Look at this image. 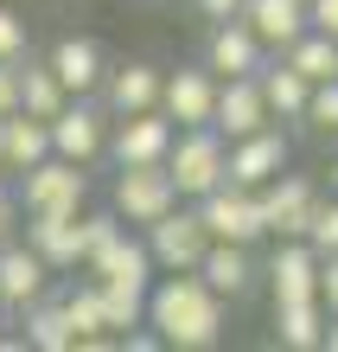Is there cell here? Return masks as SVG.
Returning a JSON list of instances; mask_svg holds the SVG:
<instances>
[{
  "instance_id": "83f0119b",
  "label": "cell",
  "mask_w": 338,
  "mask_h": 352,
  "mask_svg": "<svg viewBox=\"0 0 338 352\" xmlns=\"http://www.w3.org/2000/svg\"><path fill=\"white\" fill-rule=\"evenodd\" d=\"M300 129H306L313 141H338V77H326V84H313V90H306Z\"/></svg>"
},
{
  "instance_id": "7c38bea8",
  "label": "cell",
  "mask_w": 338,
  "mask_h": 352,
  "mask_svg": "<svg viewBox=\"0 0 338 352\" xmlns=\"http://www.w3.org/2000/svg\"><path fill=\"white\" fill-rule=\"evenodd\" d=\"M19 237L45 256L51 276H71L83 269V231H77V212H19Z\"/></svg>"
},
{
  "instance_id": "74e56055",
  "label": "cell",
  "mask_w": 338,
  "mask_h": 352,
  "mask_svg": "<svg viewBox=\"0 0 338 352\" xmlns=\"http://www.w3.org/2000/svg\"><path fill=\"white\" fill-rule=\"evenodd\" d=\"M326 352H338V320H326Z\"/></svg>"
},
{
  "instance_id": "277c9868",
  "label": "cell",
  "mask_w": 338,
  "mask_h": 352,
  "mask_svg": "<svg viewBox=\"0 0 338 352\" xmlns=\"http://www.w3.org/2000/svg\"><path fill=\"white\" fill-rule=\"evenodd\" d=\"M256 199H262L268 237H306V231H313V212H319V199H326V186L313 179V173L281 167L268 186H256Z\"/></svg>"
},
{
  "instance_id": "d6986e66",
  "label": "cell",
  "mask_w": 338,
  "mask_h": 352,
  "mask_svg": "<svg viewBox=\"0 0 338 352\" xmlns=\"http://www.w3.org/2000/svg\"><path fill=\"white\" fill-rule=\"evenodd\" d=\"M45 65L58 71V84H64L71 96H96L102 71H109V52H102L96 38H77V32H64V38H58V45L45 52Z\"/></svg>"
},
{
  "instance_id": "e0dca14e",
  "label": "cell",
  "mask_w": 338,
  "mask_h": 352,
  "mask_svg": "<svg viewBox=\"0 0 338 352\" xmlns=\"http://www.w3.org/2000/svg\"><path fill=\"white\" fill-rule=\"evenodd\" d=\"M268 122V102H262V84L256 77H217V102H210V129L224 141L237 135H256Z\"/></svg>"
},
{
  "instance_id": "cb8c5ba5",
  "label": "cell",
  "mask_w": 338,
  "mask_h": 352,
  "mask_svg": "<svg viewBox=\"0 0 338 352\" xmlns=\"http://www.w3.org/2000/svg\"><path fill=\"white\" fill-rule=\"evenodd\" d=\"M19 346H32V352H71L77 333H71V320H64V301H51V295H38L32 307H19Z\"/></svg>"
},
{
  "instance_id": "603a6c76",
  "label": "cell",
  "mask_w": 338,
  "mask_h": 352,
  "mask_svg": "<svg viewBox=\"0 0 338 352\" xmlns=\"http://www.w3.org/2000/svg\"><path fill=\"white\" fill-rule=\"evenodd\" d=\"M243 19L256 26V38L268 52H281L287 38L306 32V0H243Z\"/></svg>"
},
{
  "instance_id": "1f68e13d",
  "label": "cell",
  "mask_w": 338,
  "mask_h": 352,
  "mask_svg": "<svg viewBox=\"0 0 338 352\" xmlns=\"http://www.w3.org/2000/svg\"><path fill=\"white\" fill-rule=\"evenodd\" d=\"M319 307L338 320V250H326V256H319Z\"/></svg>"
},
{
  "instance_id": "52a82bcc",
  "label": "cell",
  "mask_w": 338,
  "mask_h": 352,
  "mask_svg": "<svg viewBox=\"0 0 338 352\" xmlns=\"http://www.w3.org/2000/svg\"><path fill=\"white\" fill-rule=\"evenodd\" d=\"M198 205V218H204V231L217 237V243H262L268 237V224H262V199H256V186H237V179H224V186H210Z\"/></svg>"
},
{
  "instance_id": "30bf717a",
  "label": "cell",
  "mask_w": 338,
  "mask_h": 352,
  "mask_svg": "<svg viewBox=\"0 0 338 352\" xmlns=\"http://www.w3.org/2000/svg\"><path fill=\"white\" fill-rule=\"evenodd\" d=\"M166 148H173V122H166L160 109H141V116H115L109 122V154L115 167H154V160H166Z\"/></svg>"
},
{
  "instance_id": "484cf974",
  "label": "cell",
  "mask_w": 338,
  "mask_h": 352,
  "mask_svg": "<svg viewBox=\"0 0 338 352\" xmlns=\"http://www.w3.org/2000/svg\"><path fill=\"white\" fill-rule=\"evenodd\" d=\"M64 84H58V71L45 65V58H19V109H26V116H38V122H51L58 109H64Z\"/></svg>"
},
{
  "instance_id": "4dcf8cb0",
  "label": "cell",
  "mask_w": 338,
  "mask_h": 352,
  "mask_svg": "<svg viewBox=\"0 0 338 352\" xmlns=\"http://www.w3.org/2000/svg\"><path fill=\"white\" fill-rule=\"evenodd\" d=\"M26 52H32V32H26V19H19L13 7H0V58L13 65V58H26Z\"/></svg>"
},
{
  "instance_id": "836d02e7",
  "label": "cell",
  "mask_w": 338,
  "mask_h": 352,
  "mask_svg": "<svg viewBox=\"0 0 338 352\" xmlns=\"http://www.w3.org/2000/svg\"><path fill=\"white\" fill-rule=\"evenodd\" d=\"M13 237H19V192L0 186V243H13Z\"/></svg>"
},
{
  "instance_id": "8fae6325",
  "label": "cell",
  "mask_w": 338,
  "mask_h": 352,
  "mask_svg": "<svg viewBox=\"0 0 338 352\" xmlns=\"http://www.w3.org/2000/svg\"><path fill=\"white\" fill-rule=\"evenodd\" d=\"M210 102H217V71L210 65H179L160 77V116L173 129H198L210 122Z\"/></svg>"
},
{
  "instance_id": "d4e9b609",
  "label": "cell",
  "mask_w": 338,
  "mask_h": 352,
  "mask_svg": "<svg viewBox=\"0 0 338 352\" xmlns=\"http://www.w3.org/2000/svg\"><path fill=\"white\" fill-rule=\"evenodd\" d=\"M274 58H281V65H293L306 84H326V77H338V38L319 32V26H306L300 38H287Z\"/></svg>"
},
{
  "instance_id": "d6a6232c",
  "label": "cell",
  "mask_w": 338,
  "mask_h": 352,
  "mask_svg": "<svg viewBox=\"0 0 338 352\" xmlns=\"http://www.w3.org/2000/svg\"><path fill=\"white\" fill-rule=\"evenodd\" d=\"M19 109V58L7 65V58H0V116H13Z\"/></svg>"
},
{
  "instance_id": "d590c367",
  "label": "cell",
  "mask_w": 338,
  "mask_h": 352,
  "mask_svg": "<svg viewBox=\"0 0 338 352\" xmlns=\"http://www.w3.org/2000/svg\"><path fill=\"white\" fill-rule=\"evenodd\" d=\"M192 7H198L204 26H217V19H237L243 13V0H192Z\"/></svg>"
},
{
  "instance_id": "7a4b0ae2",
  "label": "cell",
  "mask_w": 338,
  "mask_h": 352,
  "mask_svg": "<svg viewBox=\"0 0 338 352\" xmlns=\"http://www.w3.org/2000/svg\"><path fill=\"white\" fill-rule=\"evenodd\" d=\"M224 154H230V141L210 122H198V129H173V148H166L160 167L173 173L179 199H204L210 186H224Z\"/></svg>"
},
{
  "instance_id": "4316f807",
  "label": "cell",
  "mask_w": 338,
  "mask_h": 352,
  "mask_svg": "<svg viewBox=\"0 0 338 352\" xmlns=\"http://www.w3.org/2000/svg\"><path fill=\"white\" fill-rule=\"evenodd\" d=\"M64 301V320H71V333H77V346H109L115 333H109V307H102V288L96 282H77L71 295H58Z\"/></svg>"
},
{
  "instance_id": "f1b7e54d",
  "label": "cell",
  "mask_w": 338,
  "mask_h": 352,
  "mask_svg": "<svg viewBox=\"0 0 338 352\" xmlns=\"http://www.w3.org/2000/svg\"><path fill=\"white\" fill-rule=\"evenodd\" d=\"M77 231H83V263H90L96 250H109V243L128 231V224H121L115 212H77Z\"/></svg>"
},
{
  "instance_id": "2e32d148",
  "label": "cell",
  "mask_w": 338,
  "mask_h": 352,
  "mask_svg": "<svg viewBox=\"0 0 338 352\" xmlns=\"http://www.w3.org/2000/svg\"><path fill=\"white\" fill-rule=\"evenodd\" d=\"M268 295L274 301H313L319 295V250L306 237H274V256H268Z\"/></svg>"
},
{
  "instance_id": "7402d4cb",
  "label": "cell",
  "mask_w": 338,
  "mask_h": 352,
  "mask_svg": "<svg viewBox=\"0 0 338 352\" xmlns=\"http://www.w3.org/2000/svg\"><path fill=\"white\" fill-rule=\"evenodd\" d=\"M256 84H262V102H268V122H281V129H300V109H306V90H313L306 77L268 52V65L256 71Z\"/></svg>"
},
{
  "instance_id": "6da1fadb",
  "label": "cell",
  "mask_w": 338,
  "mask_h": 352,
  "mask_svg": "<svg viewBox=\"0 0 338 352\" xmlns=\"http://www.w3.org/2000/svg\"><path fill=\"white\" fill-rule=\"evenodd\" d=\"M141 327H154V340L173 346V352H210V346H224L230 301L198 276V269H166V282L147 288Z\"/></svg>"
},
{
  "instance_id": "8d00e7d4",
  "label": "cell",
  "mask_w": 338,
  "mask_h": 352,
  "mask_svg": "<svg viewBox=\"0 0 338 352\" xmlns=\"http://www.w3.org/2000/svg\"><path fill=\"white\" fill-rule=\"evenodd\" d=\"M326 192H338V154H332V167H326Z\"/></svg>"
},
{
  "instance_id": "5b68a950",
  "label": "cell",
  "mask_w": 338,
  "mask_h": 352,
  "mask_svg": "<svg viewBox=\"0 0 338 352\" xmlns=\"http://www.w3.org/2000/svg\"><path fill=\"white\" fill-rule=\"evenodd\" d=\"M13 192H19V212H83L90 173L77 160H64V154H45L38 167H26L13 179Z\"/></svg>"
},
{
  "instance_id": "5bb4252c",
  "label": "cell",
  "mask_w": 338,
  "mask_h": 352,
  "mask_svg": "<svg viewBox=\"0 0 338 352\" xmlns=\"http://www.w3.org/2000/svg\"><path fill=\"white\" fill-rule=\"evenodd\" d=\"M45 288H51V269H45V256H38L26 237L0 243V314L19 320V307H32Z\"/></svg>"
},
{
  "instance_id": "ba28073f",
  "label": "cell",
  "mask_w": 338,
  "mask_h": 352,
  "mask_svg": "<svg viewBox=\"0 0 338 352\" xmlns=\"http://www.w3.org/2000/svg\"><path fill=\"white\" fill-rule=\"evenodd\" d=\"M109 109H102L96 96H64V109H58L45 129H51V154L77 160V167H90V160H102V148H109Z\"/></svg>"
},
{
  "instance_id": "f35d334b",
  "label": "cell",
  "mask_w": 338,
  "mask_h": 352,
  "mask_svg": "<svg viewBox=\"0 0 338 352\" xmlns=\"http://www.w3.org/2000/svg\"><path fill=\"white\" fill-rule=\"evenodd\" d=\"M0 327H7V314H0Z\"/></svg>"
},
{
  "instance_id": "4fadbf2b",
  "label": "cell",
  "mask_w": 338,
  "mask_h": 352,
  "mask_svg": "<svg viewBox=\"0 0 338 352\" xmlns=\"http://www.w3.org/2000/svg\"><path fill=\"white\" fill-rule=\"evenodd\" d=\"M198 65H210L217 77H256L268 65V45L256 38V26L237 13V19H217V26L204 32V58Z\"/></svg>"
},
{
  "instance_id": "44dd1931",
  "label": "cell",
  "mask_w": 338,
  "mask_h": 352,
  "mask_svg": "<svg viewBox=\"0 0 338 352\" xmlns=\"http://www.w3.org/2000/svg\"><path fill=\"white\" fill-rule=\"evenodd\" d=\"M326 307L313 301H274V346L281 352H326Z\"/></svg>"
},
{
  "instance_id": "3957f363",
  "label": "cell",
  "mask_w": 338,
  "mask_h": 352,
  "mask_svg": "<svg viewBox=\"0 0 338 352\" xmlns=\"http://www.w3.org/2000/svg\"><path fill=\"white\" fill-rule=\"evenodd\" d=\"M179 205V186H173V173L160 167H115V186H109V212L128 224V231H147L154 218H166Z\"/></svg>"
},
{
  "instance_id": "f546056e",
  "label": "cell",
  "mask_w": 338,
  "mask_h": 352,
  "mask_svg": "<svg viewBox=\"0 0 338 352\" xmlns=\"http://www.w3.org/2000/svg\"><path fill=\"white\" fill-rule=\"evenodd\" d=\"M306 243H313V250H338V192H326L319 199V212H313V231H306Z\"/></svg>"
},
{
  "instance_id": "9a60e30c",
  "label": "cell",
  "mask_w": 338,
  "mask_h": 352,
  "mask_svg": "<svg viewBox=\"0 0 338 352\" xmlns=\"http://www.w3.org/2000/svg\"><path fill=\"white\" fill-rule=\"evenodd\" d=\"M160 65H147V58H128V65H109L96 84V102L109 116H141V109H160Z\"/></svg>"
},
{
  "instance_id": "8992f818",
  "label": "cell",
  "mask_w": 338,
  "mask_h": 352,
  "mask_svg": "<svg viewBox=\"0 0 338 352\" xmlns=\"http://www.w3.org/2000/svg\"><path fill=\"white\" fill-rule=\"evenodd\" d=\"M141 243H147V256H154V269L166 276V269H198V256L210 250V231H204L198 205L179 199L166 218H154V224L141 231Z\"/></svg>"
},
{
  "instance_id": "ffe728a7",
  "label": "cell",
  "mask_w": 338,
  "mask_h": 352,
  "mask_svg": "<svg viewBox=\"0 0 338 352\" xmlns=\"http://www.w3.org/2000/svg\"><path fill=\"white\" fill-rule=\"evenodd\" d=\"M51 154V129L26 109L0 116V179H19L26 167H38V160Z\"/></svg>"
},
{
  "instance_id": "ac0fdd59",
  "label": "cell",
  "mask_w": 338,
  "mask_h": 352,
  "mask_svg": "<svg viewBox=\"0 0 338 352\" xmlns=\"http://www.w3.org/2000/svg\"><path fill=\"white\" fill-rule=\"evenodd\" d=\"M198 276L217 288L224 301H243L249 288L262 282V263H256V243H217L210 237V250L198 256Z\"/></svg>"
},
{
  "instance_id": "9c48e42d",
  "label": "cell",
  "mask_w": 338,
  "mask_h": 352,
  "mask_svg": "<svg viewBox=\"0 0 338 352\" xmlns=\"http://www.w3.org/2000/svg\"><path fill=\"white\" fill-rule=\"evenodd\" d=\"M281 167H293V135L281 122H262L256 135H237L224 154V179H237V186H268Z\"/></svg>"
},
{
  "instance_id": "e575fe53",
  "label": "cell",
  "mask_w": 338,
  "mask_h": 352,
  "mask_svg": "<svg viewBox=\"0 0 338 352\" xmlns=\"http://www.w3.org/2000/svg\"><path fill=\"white\" fill-rule=\"evenodd\" d=\"M306 26H319L338 38V0H306Z\"/></svg>"
}]
</instances>
